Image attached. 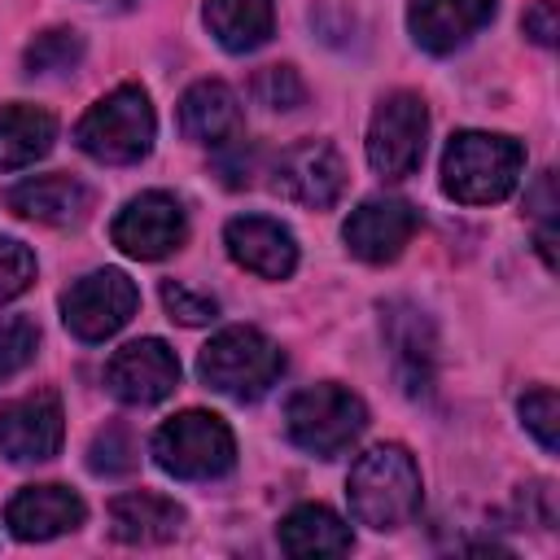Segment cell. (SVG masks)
<instances>
[{
    "label": "cell",
    "mask_w": 560,
    "mask_h": 560,
    "mask_svg": "<svg viewBox=\"0 0 560 560\" xmlns=\"http://www.w3.org/2000/svg\"><path fill=\"white\" fill-rule=\"evenodd\" d=\"M206 26L228 52H254L271 39V0H206Z\"/></svg>",
    "instance_id": "cell-22"
},
{
    "label": "cell",
    "mask_w": 560,
    "mask_h": 560,
    "mask_svg": "<svg viewBox=\"0 0 560 560\" xmlns=\"http://www.w3.org/2000/svg\"><path fill=\"white\" fill-rule=\"evenodd\" d=\"M153 136H158V118H153L149 92L136 83H122L109 96H101L74 127V144L105 166H131L149 158Z\"/></svg>",
    "instance_id": "cell-4"
},
{
    "label": "cell",
    "mask_w": 560,
    "mask_h": 560,
    "mask_svg": "<svg viewBox=\"0 0 560 560\" xmlns=\"http://www.w3.org/2000/svg\"><path fill=\"white\" fill-rule=\"evenodd\" d=\"M79 57H83L79 31L57 26V31L35 35V44L26 48V74H66L79 66Z\"/></svg>",
    "instance_id": "cell-24"
},
{
    "label": "cell",
    "mask_w": 560,
    "mask_h": 560,
    "mask_svg": "<svg viewBox=\"0 0 560 560\" xmlns=\"http://www.w3.org/2000/svg\"><path fill=\"white\" fill-rule=\"evenodd\" d=\"M179 131L192 144H228L241 131V101L228 83L201 79L179 96Z\"/></svg>",
    "instance_id": "cell-20"
},
{
    "label": "cell",
    "mask_w": 560,
    "mask_h": 560,
    "mask_svg": "<svg viewBox=\"0 0 560 560\" xmlns=\"http://www.w3.org/2000/svg\"><path fill=\"white\" fill-rule=\"evenodd\" d=\"M284 429H289L293 446H302L306 455L337 459L368 429V407H363V398L354 389H346L337 381H319V385H306V389H298L289 398Z\"/></svg>",
    "instance_id": "cell-5"
},
{
    "label": "cell",
    "mask_w": 560,
    "mask_h": 560,
    "mask_svg": "<svg viewBox=\"0 0 560 560\" xmlns=\"http://www.w3.org/2000/svg\"><path fill=\"white\" fill-rule=\"evenodd\" d=\"M276 538H280V551H289V556H298V560H306V556H346L350 551V525L332 512V508H324V503H302V508H293L284 521H280V529H276Z\"/></svg>",
    "instance_id": "cell-21"
},
{
    "label": "cell",
    "mask_w": 560,
    "mask_h": 560,
    "mask_svg": "<svg viewBox=\"0 0 560 560\" xmlns=\"http://www.w3.org/2000/svg\"><path fill=\"white\" fill-rule=\"evenodd\" d=\"M271 188L306 210H328L341 201L346 192V162L337 153V144L328 140H302L293 149L280 153L276 171H271Z\"/></svg>",
    "instance_id": "cell-11"
},
{
    "label": "cell",
    "mask_w": 560,
    "mask_h": 560,
    "mask_svg": "<svg viewBox=\"0 0 560 560\" xmlns=\"http://www.w3.org/2000/svg\"><path fill=\"white\" fill-rule=\"evenodd\" d=\"M136 464V446H131V433L122 424H109L92 438V451H88V468L96 477H118Z\"/></svg>",
    "instance_id": "cell-28"
},
{
    "label": "cell",
    "mask_w": 560,
    "mask_h": 560,
    "mask_svg": "<svg viewBox=\"0 0 560 560\" xmlns=\"http://www.w3.org/2000/svg\"><path fill=\"white\" fill-rule=\"evenodd\" d=\"M228 258L262 280H289L298 267V241L280 219L267 214H236L223 228Z\"/></svg>",
    "instance_id": "cell-15"
},
{
    "label": "cell",
    "mask_w": 560,
    "mask_h": 560,
    "mask_svg": "<svg viewBox=\"0 0 560 560\" xmlns=\"http://www.w3.org/2000/svg\"><path fill=\"white\" fill-rule=\"evenodd\" d=\"M254 101L267 109H298L306 101V88H302L293 66H267L254 79Z\"/></svg>",
    "instance_id": "cell-29"
},
{
    "label": "cell",
    "mask_w": 560,
    "mask_h": 560,
    "mask_svg": "<svg viewBox=\"0 0 560 560\" xmlns=\"http://www.w3.org/2000/svg\"><path fill=\"white\" fill-rule=\"evenodd\" d=\"M525 149L499 131H459L442 153V192L459 206H494L521 184Z\"/></svg>",
    "instance_id": "cell-2"
},
{
    "label": "cell",
    "mask_w": 560,
    "mask_h": 560,
    "mask_svg": "<svg viewBox=\"0 0 560 560\" xmlns=\"http://www.w3.org/2000/svg\"><path fill=\"white\" fill-rule=\"evenodd\" d=\"M197 372L214 394L236 398V402H254L280 381L284 354L262 328L232 324L206 341V350L197 354Z\"/></svg>",
    "instance_id": "cell-3"
},
{
    "label": "cell",
    "mask_w": 560,
    "mask_h": 560,
    "mask_svg": "<svg viewBox=\"0 0 560 560\" xmlns=\"http://www.w3.org/2000/svg\"><path fill=\"white\" fill-rule=\"evenodd\" d=\"M4 206L18 219L48 223V228H70L83 223L92 210V188L74 175H31L4 192Z\"/></svg>",
    "instance_id": "cell-18"
},
{
    "label": "cell",
    "mask_w": 560,
    "mask_h": 560,
    "mask_svg": "<svg viewBox=\"0 0 560 560\" xmlns=\"http://www.w3.org/2000/svg\"><path fill=\"white\" fill-rule=\"evenodd\" d=\"M416 228H420V214H416L411 201H402V197H368L363 206L350 210L341 236H346V249L354 258L381 267V262H394L407 249Z\"/></svg>",
    "instance_id": "cell-13"
},
{
    "label": "cell",
    "mask_w": 560,
    "mask_h": 560,
    "mask_svg": "<svg viewBox=\"0 0 560 560\" xmlns=\"http://www.w3.org/2000/svg\"><path fill=\"white\" fill-rule=\"evenodd\" d=\"M52 140H57L52 114H44L35 105H9V109H0V175L39 162L52 149Z\"/></svg>",
    "instance_id": "cell-23"
},
{
    "label": "cell",
    "mask_w": 560,
    "mask_h": 560,
    "mask_svg": "<svg viewBox=\"0 0 560 560\" xmlns=\"http://www.w3.org/2000/svg\"><path fill=\"white\" fill-rule=\"evenodd\" d=\"M153 459L179 481H214L236 464V438L214 411H179L153 433Z\"/></svg>",
    "instance_id": "cell-6"
},
{
    "label": "cell",
    "mask_w": 560,
    "mask_h": 560,
    "mask_svg": "<svg viewBox=\"0 0 560 560\" xmlns=\"http://www.w3.org/2000/svg\"><path fill=\"white\" fill-rule=\"evenodd\" d=\"M490 18H494V0H411L407 4L411 39L433 57L464 48L481 26H490Z\"/></svg>",
    "instance_id": "cell-17"
},
{
    "label": "cell",
    "mask_w": 560,
    "mask_h": 560,
    "mask_svg": "<svg viewBox=\"0 0 560 560\" xmlns=\"http://www.w3.org/2000/svg\"><path fill=\"white\" fill-rule=\"evenodd\" d=\"M105 385L127 407H153V402H162V398L175 394V385H179V359H175V350L162 337L127 341L105 363Z\"/></svg>",
    "instance_id": "cell-10"
},
{
    "label": "cell",
    "mask_w": 560,
    "mask_h": 560,
    "mask_svg": "<svg viewBox=\"0 0 560 560\" xmlns=\"http://www.w3.org/2000/svg\"><path fill=\"white\" fill-rule=\"evenodd\" d=\"M525 35H529L534 44L551 48L556 35H560V4H556V0H538L534 9H525Z\"/></svg>",
    "instance_id": "cell-32"
},
{
    "label": "cell",
    "mask_w": 560,
    "mask_h": 560,
    "mask_svg": "<svg viewBox=\"0 0 560 560\" xmlns=\"http://www.w3.org/2000/svg\"><path fill=\"white\" fill-rule=\"evenodd\" d=\"M88 516L83 499L66 486H22L9 503H4V525L13 538L22 542H48V538H61L70 529H79Z\"/></svg>",
    "instance_id": "cell-16"
},
{
    "label": "cell",
    "mask_w": 560,
    "mask_h": 560,
    "mask_svg": "<svg viewBox=\"0 0 560 560\" xmlns=\"http://www.w3.org/2000/svg\"><path fill=\"white\" fill-rule=\"evenodd\" d=\"M381 328H385V346H389V359H394V372H398L402 389L411 398L429 394L433 368H438V337H433L429 315L411 302H385L381 306Z\"/></svg>",
    "instance_id": "cell-14"
},
{
    "label": "cell",
    "mask_w": 560,
    "mask_h": 560,
    "mask_svg": "<svg viewBox=\"0 0 560 560\" xmlns=\"http://www.w3.org/2000/svg\"><path fill=\"white\" fill-rule=\"evenodd\" d=\"M109 4H127V0H109Z\"/></svg>",
    "instance_id": "cell-33"
},
{
    "label": "cell",
    "mask_w": 560,
    "mask_h": 560,
    "mask_svg": "<svg viewBox=\"0 0 560 560\" xmlns=\"http://www.w3.org/2000/svg\"><path fill=\"white\" fill-rule=\"evenodd\" d=\"M429 140V109L416 92H389L368 127V162L381 179H407Z\"/></svg>",
    "instance_id": "cell-7"
},
{
    "label": "cell",
    "mask_w": 560,
    "mask_h": 560,
    "mask_svg": "<svg viewBox=\"0 0 560 560\" xmlns=\"http://www.w3.org/2000/svg\"><path fill=\"white\" fill-rule=\"evenodd\" d=\"M179 529H184V508L166 494L131 490V494H118L109 503V534L118 542L153 547V542H171Z\"/></svg>",
    "instance_id": "cell-19"
},
{
    "label": "cell",
    "mask_w": 560,
    "mask_h": 560,
    "mask_svg": "<svg viewBox=\"0 0 560 560\" xmlns=\"http://www.w3.org/2000/svg\"><path fill=\"white\" fill-rule=\"evenodd\" d=\"M39 346V328L26 315H0V381L18 376Z\"/></svg>",
    "instance_id": "cell-25"
},
{
    "label": "cell",
    "mask_w": 560,
    "mask_h": 560,
    "mask_svg": "<svg viewBox=\"0 0 560 560\" xmlns=\"http://www.w3.org/2000/svg\"><path fill=\"white\" fill-rule=\"evenodd\" d=\"M346 494H350V512L359 525L389 534V529H402L416 521L424 486H420V468H416L411 451L398 442H381L354 459Z\"/></svg>",
    "instance_id": "cell-1"
},
{
    "label": "cell",
    "mask_w": 560,
    "mask_h": 560,
    "mask_svg": "<svg viewBox=\"0 0 560 560\" xmlns=\"http://www.w3.org/2000/svg\"><path fill=\"white\" fill-rule=\"evenodd\" d=\"M61 433H66V416L52 389H35L0 407V455H9L13 464L52 459L61 451Z\"/></svg>",
    "instance_id": "cell-12"
},
{
    "label": "cell",
    "mask_w": 560,
    "mask_h": 560,
    "mask_svg": "<svg viewBox=\"0 0 560 560\" xmlns=\"http://www.w3.org/2000/svg\"><path fill=\"white\" fill-rule=\"evenodd\" d=\"M525 210H529V219L538 223L542 262L556 267V179H551V171H542V175L534 179V188L525 192Z\"/></svg>",
    "instance_id": "cell-27"
},
{
    "label": "cell",
    "mask_w": 560,
    "mask_h": 560,
    "mask_svg": "<svg viewBox=\"0 0 560 560\" xmlns=\"http://www.w3.org/2000/svg\"><path fill=\"white\" fill-rule=\"evenodd\" d=\"M35 280V254L13 241V236H0V302H13L18 293H26Z\"/></svg>",
    "instance_id": "cell-30"
},
{
    "label": "cell",
    "mask_w": 560,
    "mask_h": 560,
    "mask_svg": "<svg viewBox=\"0 0 560 560\" xmlns=\"http://www.w3.org/2000/svg\"><path fill=\"white\" fill-rule=\"evenodd\" d=\"M521 424L534 433V442L551 455L556 442H560V398L556 389H529L521 398Z\"/></svg>",
    "instance_id": "cell-26"
},
{
    "label": "cell",
    "mask_w": 560,
    "mask_h": 560,
    "mask_svg": "<svg viewBox=\"0 0 560 560\" xmlns=\"http://www.w3.org/2000/svg\"><path fill=\"white\" fill-rule=\"evenodd\" d=\"M140 306V289L127 271L118 267H101L88 271L83 280H74L61 298V319L79 341H105L118 328H127V319Z\"/></svg>",
    "instance_id": "cell-8"
},
{
    "label": "cell",
    "mask_w": 560,
    "mask_h": 560,
    "mask_svg": "<svg viewBox=\"0 0 560 560\" xmlns=\"http://www.w3.org/2000/svg\"><path fill=\"white\" fill-rule=\"evenodd\" d=\"M114 245L127 254V258H140V262H158L166 254H175L188 236V214L179 206V197L162 192V188H149L140 197H131L118 214H114V228H109Z\"/></svg>",
    "instance_id": "cell-9"
},
{
    "label": "cell",
    "mask_w": 560,
    "mask_h": 560,
    "mask_svg": "<svg viewBox=\"0 0 560 560\" xmlns=\"http://www.w3.org/2000/svg\"><path fill=\"white\" fill-rule=\"evenodd\" d=\"M162 306L171 311V319H179V324H188V328L210 324V319L219 315V302H214L210 293H197V289L175 284V280L162 284Z\"/></svg>",
    "instance_id": "cell-31"
}]
</instances>
